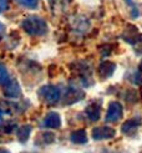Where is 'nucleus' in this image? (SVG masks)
I'll return each instance as SVG.
<instances>
[{"instance_id":"f257e3e1","label":"nucleus","mask_w":142,"mask_h":153,"mask_svg":"<svg viewBox=\"0 0 142 153\" xmlns=\"http://www.w3.org/2000/svg\"><path fill=\"white\" fill-rule=\"evenodd\" d=\"M22 30L31 36H41L48 33V24L39 16H28L21 22Z\"/></svg>"},{"instance_id":"f03ea898","label":"nucleus","mask_w":142,"mask_h":153,"mask_svg":"<svg viewBox=\"0 0 142 153\" xmlns=\"http://www.w3.org/2000/svg\"><path fill=\"white\" fill-rule=\"evenodd\" d=\"M39 96L48 105H55L59 102L61 94H60L59 87L52 86V85H46V86H42L39 90Z\"/></svg>"},{"instance_id":"7ed1b4c3","label":"nucleus","mask_w":142,"mask_h":153,"mask_svg":"<svg viewBox=\"0 0 142 153\" xmlns=\"http://www.w3.org/2000/svg\"><path fill=\"white\" fill-rule=\"evenodd\" d=\"M85 97V92L82 90L77 88V87H74V86H70L69 88L66 90L65 95L62 96V103L64 105H74L79 101H81L82 98Z\"/></svg>"},{"instance_id":"20e7f679","label":"nucleus","mask_w":142,"mask_h":153,"mask_svg":"<svg viewBox=\"0 0 142 153\" xmlns=\"http://www.w3.org/2000/svg\"><path fill=\"white\" fill-rule=\"evenodd\" d=\"M122 113H123V108H122L121 103H118L116 101L110 102L105 120H106V122H117L122 117Z\"/></svg>"},{"instance_id":"39448f33","label":"nucleus","mask_w":142,"mask_h":153,"mask_svg":"<svg viewBox=\"0 0 142 153\" xmlns=\"http://www.w3.org/2000/svg\"><path fill=\"white\" fill-rule=\"evenodd\" d=\"M3 92L6 97H9V98H19L20 95H21V88H20L16 80L9 79L4 83Z\"/></svg>"},{"instance_id":"423d86ee","label":"nucleus","mask_w":142,"mask_h":153,"mask_svg":"<svg viewBox=\"0 0 142 153\" xmlns=\"http://www.w3.org/2000/svg\"><path fill=\"white\" fill-rule=\"evenodd\" d=\"M116 134V131L114 128L109 126H101V127H95L92 129V138L96 141H102V140H110L114 138Z\"/></svg>"},{"instance_id":"0eeeda50","label":"nucleus","mask_w":142,"mask_h":153,"mask_svg":"<svg viewBox=\"0 0 142 153\" xmlns=\"http://www.w3.org/2000/svg\"><path fill=\"white\" fill-rule=\"evenodd\" d=\"M122 39L131 45H138L140 42H142V35L137 31L136 27L130 25L126 31L122 34Z\"/></svg>"},{"instance_id":"6e6552de","label":"nucleus","mask_w":142,"mask_h":153,"mask_svg":"<svg viewBox=\"0 0 142 153\" xmlns=\"http://www.w3.org/2000/svg\"><path fill=\"white\" fill-rule=\"evenodd\" d=\"M116 70V65L111 61H103L99 65V68H97V72H99L101 79H109L114 75Z\"/></svg>"},{"instance_id":"1a4fd4ad","label":"nucleus","mask_w":142,"mask_h":153,"mask_svg":"<svg viewBox=\"0 0 142 153\" xmlns=\"http://www.w3.org/2000/svg\"><path fill=\"white\" fill-rule=\"evenodd\" d=\"M140 125H141L140 118H130L122 125L121 131H122V133H125L127 136H132V134H135V132L137 131Z\"/></svg>"},{"instance_id":"9d476101","label":"nucleus","mask_w":142,"mask_h":153,"mask_svg":"<svg viewBox=\"0 0 142 153\" xmlns=\"http://www.w3.org/2000/svg\"><path fill=\"white\" fill-rule=\"evenodd\" d=\"M44 126L48 128H59L61 126V117L57 112H50L44 120Z\"/></svg>"},{"instance_id":"9b49d317","label":"nucleus","mask_w":142,"mask_h":153,"mask_svg":"<svg viewBox=\"0 0 142 153\" xmlns=\"http://www.w3.org/2000/svg\"><path fill=\"white\" fill-rule=\"evenodd\" d=\"M86 116L88 117L90 121H97L100 118V114H101V106L100 103L97 102H91L85 110Z\"/></svg>"},{"instance_id":"f8f14e48","label":"nucleus","mask_w":142,"mask_h":153,"mask_svg":"<svg viewBox=\"0 0 142 153\" xmlns=\"http://www.w3.org/2000/svg\"><path fill=\"white\" fill-rule=\"evenodd\" d=\"M71 141L76 144H85L87 142V133L85 129H76L71 133Z\"/></svg>"},{"instance_id":"ddd939ff","label":"nucleus","mask_w":142,"mask_h":153,"mask_svg":"<svg viewBox=\"0 0 142 153\" xmlns=\"http://www.w3.org/2000/svg\"><path fill=\"white\" fill-rule=\"evenodd\" d=\"M30 134H31V126H29V125L21 126V127L18 129V132H16V137H18L19 142H21V143L26 142V141L29 140Z\"/></svg>"},{"instance_id":"4468645a","label":"nucleus","mask_w":142,"mask_h":153,"mask_svg":"<svg viewBox=\"0 0 142 153\" xmlns=\"http://www.w3.org/2000/svg\"><path fill=\"white\" fill-rule=\"evenodd\" d=\"M55 141V137L52 133L46 132V133H41L39 137L36 138V144H40V146H46V144H51Z\"/></svg>"},{"instance_id":"2eb2a0df","label":"nucleus","mask_w":142,"mask_h":153,"mask_svg":"<svg viewBox=\"0 0 142 153\" xmlns=\"http://www.w3.org/2000/svg\"><path fill=\"white\" fill-rule=\"evenodd\" d=\"M16 1L21 6L29 7V9H36L39 5V0H16Z\"/></svg>"},{"instance_id":"dca6fc26","label":"nucleus","mask_w":142,"mask_h":153,"mask_svg":"<svg viewBox=\"0 0 142 153\" xmlns=\"http://www.w3.org/2000/svg\"><path fill=\"white\" fill-rule=\"evenodd\" d=\"M7 80H9V74H7L6 67L0 64V83H5Z\"/></svg>"},{"instance_id":"f3484780","label":"nucleus","mask_w":142,"mask_h":153,"mask_svg":"<svg viewBox=\"0 0 142 153\" xmlns=\"http://www.w3.org/2000/svg\"><path fill=\"white\" fill-rule=\"evenodd\" d=\"M7 7V0H0V14L6 10Z\"/></svg>"},{"instance_id":"a211bd4d","label":"nucleus","mask_w":142,"mask_h":153,"mask_svg":"<svg viewBox=\"0 0 142 153\" xmlns=\"http://www.w3.org/2000/svg\"><path fill=\"white\" fill-rule=\"evenodd\" d=\"M4 34H5V26L1 24V22H0V39L4 36Z\"/></svg>"},{"instance_id":"6ab92c4d","label":"nucleus","mask_w":142,"mask_h":153,"mask_svg":"<svg viewBox=\"0 0 142 153\" xmlns=\"http://www.w3.org/2000/svg\"><path fill=\"white\" fill-rule=\"evenodd\" d=\"M136 91H133V90H129V94H133V95H137V94H135ZM125 97V100L126 101H131V96H123Z\"/></svg>"},{"instance_id":"aec40b11","label":"nucleus","mask_w":142,"mask_h":153,"mask_svg":"<svg viewBox=\"0 0 142 153\" xmlns=\"http://www.w3.org/2000/svg\"><path fill=\"white\" fill-rule=\"evenodd\" d=\"M1 118H3V113H1V110H0V122H1Z\"/></svg>"},{"instance_id":"412c9836","label":"nucleus","mask_w":142,"mask_h":153,"mask_svg":"<svg viewBox=\"0 0 142 153\" xmlns=\"http://www.w3.org/2000/svg\"><path fill=\"white\" fill-rule=\"evenodd\" d=\"M140 70H142V61L140 62Z\"/></svg>"}]
</instances>
